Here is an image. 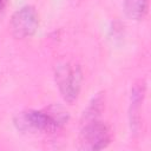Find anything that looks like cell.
Instances as JSON below:
<instances>
[{"instance_id":"obj_6","label":"cell","mask_w":151,"mask_h":151,"mask_svg":"<svg viewBox=\"0 0 151 151\" xmlns=\"http://www.w3.org/2000/svg\"><path fill=\"white\" fill-rule=\"evenodd\" d=\"M123 9L131 20H143L149 11V0H124Z\"/></svg>"},{"instance_id":"obj_1","label":"cell","mask_w":151,"mask_h":151,"mask_svg":"<svg viewBox=\"0 0 151 151\" xmlns=\"http://www.w3.org/2000/svg\"><path fill=\"white\" fill-rule=\"evenodd\" d=\"M70 119L68 112L59 105H50L42 110H25L17 113L13 124L18 131L25 133L55 132Z\"/></svg>"},{"instance_id":"obj_5","label":"cell","mask_w":151,"mask_h":151,"mask_svg":"<svg viewBox=\"0 0 151 151\" xmlns=\"http://www.w3.org/2000/svg\"><path fill=\"white\" fill-rule=\"evenodd\" d=\"M145 92H146V84L144 80L136 83L131 88L129 117H130L131 129L133 131H137L140 124V109L145 98Z\"/></svg>"},{"instance_id":"obj_3","label":"cell","mask_w":151,"mask_h":151,"mask_svg":"<svg viewBox=\"0 0 151 151\" xmlns=\"http://www.w3.org/2000/svg\"><path fill=\"white\" fill-rule=\"evenodd\" d=\"M112 142V133L107 124L99 119L81 123L78 147L86 151L106 149Z\"/></svg>"},{"instance_id":"obj_8","label":"cell","mask_w":151,"mask_h":151,"mask_svg":"<svg viewBox=\"0 0 151 151\" xmlns=\"http://www.w3.org/2000/svg\"><path fill=\"white\" fill-rule=\"evenodd\" d=\"M5 6H6V0H0V13L5 9Z\"/></svg>"},{"instance_id":"obj_4","label":"cell","mask_w":151,"mask_h":151,"mask_svg":"<svg viewBox=\"0 0 151 151\" xmlns=\"http://www.w3.org/2000/svg\"><path fill=\"white\" fill-rule=\"evenodd\" d=\"M39 27V14L34 6L25 5L11 17L9 29L15 39H26L35 34Z\"/></svg>"},{"instance_id":"obj_7","label":"cell","mask_w":151,"mask_h":151,"mask_svg":"<svg viewBox=\"0 0 151 151\" xmlns=\"http://www.w3.org/2000/svg\"><path fill=\"white\" fill-rule=\"evenodd\" d=\"M103 106H104L103 96L98 94V96L93 97L92 100L88 103V106L86 107V110L83 113L81 123L94 120V119H99V116H100V113L103 111Z\"/></svg>"},{"instance_id":"obj_2","label":"cell","mask_w":151,"mask_h":151,"mask_svg":"<svg viewBox=\"0 0 151 151\" xmlns=\"http://www.w3.org/2000/svg\"><path fill=\"white\" fill-rule=\"evenodd\" d=\"M54 81L61 98L66 103H74L83 85L80 66L73 61H60L54 66Z\"/></svg>"}]
</instances>
